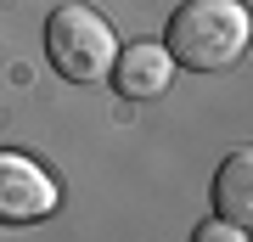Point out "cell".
Returning a JSON list of instances; mask_svg holds the SVG:
<instances>
[{"mask_svg":"<svg viewBox=\"0 0 253 242\" xmlns=\"http://www.w3.org/2000/svg\"><path fill=\"white\" fill-rule=\"evenodd\" d=\"M248 40H253V17L242 0H186L169 17V34H163L169 56L191 73L231 68L248 51Z\"/></svg>","mask_w":253,"mask_h":242,"instance_id":"6da1fadb","label":"cell"},{"mask_svg":"<svg viewBox=\"0 0 253 242\" xmlns=\"http://www.w3.org/2000/svg\"><path fill=\"white\" fill-rule=\"evenodd\" d=\"M45 56H51V68L62 73V79H73V85H101V79L113 73L118 40H113V28H107L101 11L68 0V6H56L51 23H45Z\"/></svg>","mask_w":253,"mask_h":242,"instance_id":"7a4b0ae2","label":"cell"},{"mask_svg":"<svg viewBox=\"0 0 253 242\" xmlns=\"http://www.w3.org/2000/svg\"><path fill=\"white\" fill-rule=\"evenodd\" d=\"M56 208V180L23 152H0V220L6 225H28L45 220Z\"/></svg>","mask_w":253,"mask_h":242,"instance_id":"3957f363","label":"cell"},{"mask_svg":"<svg viewBox=\"0 0 253 242\" xmlns=\"http://www.w3.org/2000/svg\"><path fill=\"white\" fill-rule=\"evenodd\" d=\"M107 79L124 90L129 101H152V96H163V90H169V79H174V56H169V45H152V40L118 45Z\"/></svg>","mask_w":253,"mask_h":242,"instance_id":"277c9868","label":"cell"},{"mask_svg":"<svg viewBox=\"0 0 253 242\" xmlns=\"http://www.w3.org/2000/svg\"><path fill=\"white\" fill-rule=\"evenodd\" d=\"M214 208H219L225 225L253 231V146H236V152L219 163V175H214Z\"/></svg>","mask_w":253,"mask_h":242,"instance_id":"5b68a950","label":"cell"},{"mask_svg":"<svg viewBox=\"0 0 253 242\" xmlns=\"http://www.w3.org/2000/svg\"><path fill=\"white\" fill-rule=\"evenodd\" d=\"M231 237H242V231H236V225H225V220H219V225H203V231H197V242H231Z\"/></svg>","mask_w":253,"mask_h":242,"instance_id":"8992f818","label":"cell"}]
</instances>
